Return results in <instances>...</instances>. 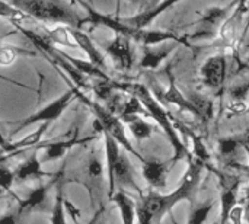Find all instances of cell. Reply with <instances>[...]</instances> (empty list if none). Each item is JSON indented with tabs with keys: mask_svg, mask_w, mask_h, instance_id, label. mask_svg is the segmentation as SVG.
Wrapping results in <instances>:
<instances>
[{
	"mask_svg": "<svg viewBox=\"0 0 249 224\" xmlns=\"http://www.w3.org/2000/svg\"><path fill=\"white\" fill-rule=\"evenodd\" d=\"M206 168L196 159L188 160V168L181 179V184L169 194H149L136 203L137 223L160 224L166 214L184 201H191L201 184V175Z\"/></svg>",
	"mask_w": 249,
	"mask_h": 224,
	"instance_id": "cell-1",
	"label": "cell"
},
{
	"mask_svg": "<svg viewBox=\"0 0 249 224\" xmlns=\"http://www.w3.org/2000/svg\"><path fill=\"white\" fill-rule=\"evenodd\" d=\"M115 89H121L124 92H128L130 95L136 96L140 103L143 105L144 111L158 122V125L162 128L163 134L166 136L168 141L172 146L174 156H172V163L175 165L179 160H190L193 159L191 152L185 146V143L181 138V134L178 133L174 121L171 120L169 112L158 102V99L152 95V92L142 83H117L114 82Z\"/></svg>",
	"mask_w": 249,
	"mask_h": 224,
	"instance_id": "cell-2",
	"label": "cell"
},
{
	"mask_svg": "<svg viewBox=\"0 0 249 224\" xmlns=\"http://www.w3.org/2000/svg\"><path fill=\"white\" fill-rule=\"evenodd\" d=\"M105 143V160H107V173H108V195H112L120 190H133L142 197V190L137 185L134 178V169L130 159L121 150L123 147L109 136L104 133Z\"/></svg>",
	"mask_w": 249,
	"mask_h": 224,
	"instance_id": "cell-3",
	"label": "cell"
},
{
	"mask_svg": "<svg viewBox=\"0 0 249 224\" xmlns=\"http://www.w3.org/2000/svg\"><path fill=\"white\" fill-rule=\"evenodd\" d=\"M10 4L26 17H32L39 22H51L74 28H82L83 23L73 10L54 0H12Z\"/></svg>",
	"mask_w": 249,
	"mask_h": 224,
	"instance_id": "cell-4",
	"label": "cell"
},
{
	"mask_svg": "<svg viewBox=\"0 0 249 224\" xmlns=\"http://www.w3.org/2000/svg\"><path fill=\"white\" fill-rule=\"evenodd\" d=\"M79 98L83 101L85 105L89 106V109L93 112L95 115V124H96V128L101 130V133L104 134H109L125 152L131 153L133 156H136L140 162L144 160V157L133 147V143L130 141V138L127 137V133H125V128H124V124L121 121L120 117H117L112 111H109L107 106H102L99 105L98 102L95 101H90L88 99L83 93L79 95Z\"/></svg>",
	"mask_w": 249,
	"mask_h": 224,
	"instance_id": "cell-5",
	"label": "cell"
},
{
	"mask_svg": "<svg viewBox=\"0 0 249 224\" xmlns=\"http://www.w3.org/2000/svg\"><path fill=\"white\" fill-rule=\"evenodd\" d=\"M80 93H82V92H80L76 86H71V87H70L69 90H66L61 96H58L57 99L51 101V102L47 103L45 106L39 108L36 112L31 114L29 117H26V118H23V120H20V121H16L15 124H18V127L13 130L12 134H18V133H20L23 128H26V127H29V125H34V124H42V122H50V124H51L53 121L58 120V118L64 114V111L70 106V103H71L76 98H79Z\"/></svg>",
	"mask_w": 249,
	"mask_h": 224,
	"instance_id": "cell-6",
	"label": "cell"
},
{
	"mask_svg": "<svg viewBox=\"0 0 249 224\" xmlns=\"http://www.w3.org/2000/svg\"><path fill=\"white\" fill-rule=\"evenodd\" d=\"M219 178L220 182V214H219V224L229 223V217L232 210L238 206V194L241 187V179L236 175L219 172L216 168L212 169Z\"/></svg>",
	"mask_w": 249,
	"mask_h": 224,
	"instance_id": "cell-7",
	"label": "cell"
},
{
	"mask_svg": "<svg viewBox=\"0 0 249 224\" xmlns=\"http://www.w3.org/2000/svg\"><path fill=\"white\" fill-rule=\"evenodd\" d=\"M105 52L111 57L114 66L120 71H128L134 63V54L131 39L124 35L115 34V36L105 45Z\"/></svg>",
	"mask_w": 249,
	"mask_h": 224,
	"instance_id": "cell-8",
	"label": "cell"
},
{
	"mask_svg": "<svg viewBox=\"0 0 249 224\" xmlns=\"http://www.w3.org/2000/svg\"><path fill=\"white\" fill-rule=\"evenodd\" d=\"M174 168L172 160L162 162V160H152L144 159L142 162V173L146 182L156 190H163L168 185V176L171 169Z\"/></svg>",
	"mask_w": 249,
	"mask_h": 224,
	"instance_id": "cell-9",
	"label": "cell"
},
{
	"mask_svg": "<svg viewBox=\"0 0 249 224\" xmlns=\"http://www.w3.org/2000/svg\"><path fill=\"white\" fill-rule=\"evenodd\" d=\"M226 57L225 55H213L204 61L201 66L200 74L204 86L210 89L222 87L225 77H226Z\"/></svg>",
	"mask_w": 249,
	"mask_h": 224,
	"instance_id": "cell-10",
	"label": "cell"
},
{
	"mask_svg": "<svg viewBox=\"0 0 249 224\" xmlns=\"http://www.w3.org/2000/svg\"><path fill=\"white\" fill-rule=\"evenodd\" d=\"M228 10L220 6H213L206 13L198 22V29L191 35L193 39H210L216 34V28L226 19Z\"/></svg>",
	"mask_w": 249,
	"mask_h": 224,
	"instance_id": "cell-11",
	"label": "cell"
},
{
	"mask_svg": "<svg viewBox=\"0 0 249 224\" xmlns=\"http://www.w3.org/2000/svg\"><path fill=\"white\" fill-rule=\"evenodd\" d=\"M179 45L177 41H168L159 45H150V47H143V55L140 60V67L155 70L158 69L169 55L171 52Z\"/></svg>",
	"mask_w": 249,
	"mask_h": 224,
	"instance_id": "cell-12",
	"label": "cell"
},
{
	"mask_svg": "<svg viewBox=\"0 0 249 224\" xmlns=\"http://www.w3.org/2000/svg\"><path fill=\"white\" fill-rule=\"evenodd\" d=\"M67 28H69V32H70L73 41L88 55L89 61L104 70L105 69V57L99 51V48L95 45V42L89 38V35L86 32H83L82 28H74V26H67Z\"/></svg>",
	"mask_w": 249,
	"mask_h": 224,
	"instance_id": "cell-13",
	"label": "cell"
},
{
	"mask_svg": "<svg viewBox=\"0 0 249 224\" xmlns=\"http://www.w3.org/2000/svg\"><path fill=\"white\" fill-rule=\"evenodd\" d=\"M182 0H163L160 4H158L156 7L153 9H146L134 16H130V17H124L123 20L134 28H140V29H146L147 26H150L153 23V20L156 17H159L162 13H165L166 10L172 9L177 3H179Z\"/></svg>",
	"mask_w": 249,
	"mask_h": 224,
	"instance_id": "cell-14",
	"label": "cell"
},
{
	"mask_svg": "<svg viewBox=\"0 0 249 224\" xmlns=\"http://www.w3.org/2000/svg\"><path fill=\"white\" fill-rule=\"evenodd\" d=\"M93 137H88V138H77V136H73L67 140H60V141H54V143H48L47 144V149L44 152V156H42V163H48V162H54V160H58L61 159L66 152H69L71 147L77 146V144H82V143H86L89 140H92Z\"/></svg>",
	"mask_w": 249,
	"mask_h": 224,
	"instance_id": "cell-15",
	"label": "cell"
},
{
	"mask_svg": "<svg viewBox=\"0 0 249 224\" xmlns=\"http://www.w3.org/2000/svg\"><path fill=\"white\" fill-rule=\"evenodd\" d=\"M111 200L114 201V204L118 208V213H120V217H121L123 224H136V222H137L136 201L124 190L117 191L112 195Z\"/></svg>",
	"mask_w": 249,
	"mask_h": 224,
	"instance_id": "cell-16",
	"label": "cell"
},
{
	"mask_svg": "<svg viewBox=\"0 0 249 224\" xmlns=\"http://www.w3.org/2000/svg\"><path fill=\"white\" fill-rule=\"evenodd\" d=\"M42 162L38 157V152H35L32 156H29L23 163H20L15 171V179L16 181H29L36 179L44 175H48L42 171Z\"/></svg>",
	"mask_w": 249,
	"mask_h": 224,
	"instance_id": "cell-17",
	"label": "cell"
},
{
	"mask_svg": "<svg viewBox=\"0 0 249 224\" xmlns=\"http://www.w3.org/2000/svg\"><path fill=\"white\" fill-rule=\"evenodd\" d=\"M162 99L166 101L168 103H172V105L178 106V108H179L181 111H184V112H188V114H191V115H194V117H198V112H197V109L194 108V105L190 102V99L187 98V95H184V93L177 87V85H175L174 80H171L168 89L163 92Z\"/></svg>",
	"mask_w": 249,
	"mask_h": 224,
	"instance_id": "cell-18",
	"label": "cell"
},
{
	"mask_svg": "<svg viewBox=\"0 0 249 224\" xmlns=\"http://www.w3.org/2000/svg\"><path fill=\"white\" fill-rule=\"evenodd\" d=\"M48 128H50V122H42V124H39V127H38L35 131L29 133V134L25 136L23 138H20V140H18V141H15V143H9L7 147L4 149V152H7V153L12 155V153H18V152H20V150H23V149L38 146L39 141L42 140V137L45 136V133H47Z\"/></svg>",
	"mask_w": 249,
	"mask_h": 224,
	"instance_id": "cell-19",
	"label": "cell"
},
{
	"mask_svg": "<svg viewBox=\"0 0 249 224\" xmlns=\"http://www.w3.org/2000/svg\"><path fill=\"white\" fill-rule=\"evenodd\" d=\"M123 122H125L133 134V137L137 140V141H142V140H147L152 137L153 134V125L146 122L140 115H124V117H120Z\"/></svg>",
	"mask_w": 249,
	"mask_h": 224,
	"instance_id": "cell-20",
	"label": "cell"
},
{
	"mask_svg": "<svg viewBox=\"0 0 249 224\" xmlns=\"http://www.w3.org/2000/svg\"><path fill=\"white\" fill-rule=\"evenodd\" d=\"M51 185H39L36 188H34L28 197L20 201V208H19V214L23 211H29V210H38L41 208L45 203H47V197H48V191H50Z\"/></svg>",
	"mask_w": 249,
	"mask_h": 224,
	"instance_id": "cell-21",
	"label": "cell"
},
{
	"mask_svg": "<svg viewBox=\"0 0 249 224\" xmlns=\"http://www.w3.org/2000/svg\"><path fill=\"white\" fill-rule=\"evenodd\" d=\"M187 98L190 99V102L194 105V108L197 109L198 112V118L203 120V121H207L213 117V102L201 95V93H196V92H191L187 95Z\"/></svg>",
	"mask_w": 249,
	"mask_h": 224,
	"instance_id": "cell-22",
	"label": "cell"
},
{
	"mask_svg": "<svg viewBox=\"0 0 249 224\" xmlns=\"http://www.w3.org/2000/svg\"><path fill=\"white\" fill-rule=\"evenodd\" d=\"M45 38L48 41H51L53 44H60V45H64V47H71V48H76V42L73 41L70 32H69V28L66 25H58L53 29H45Z\"/></svg>",
	"mask_w": 249,
	"mask_h": 224,
	"instance_id": "cell-23",
	"label": "cell"
},
{
	"mask_svg": "<svg viewBox=\"0 0 249 224\" xmlns=\"http://www.w3.org/2000/svg\"><path fill=\"white\" fill-rule=\"evenodd\" d=\"M239 149H241V143H239V137L238 136L222 137L217 141V150H219L220 156L225 157V159L232 157L235 153H238Z\"/></svg>",
	"mask_w": 249,
	"mask_h": 224,
	"instance_id": "cell-24",
	"label": "cell"
},
{
	"mask_svg": "<svg viewBox=\"0 0 249 224\" xmlns=\"http://www.w3.org/2000/svg\"><path fill=\"white\" fill-rule=\"evenodd\" d=\"M212 210H213V203L212 201H206V203L197 206L196 208H193L190 211L187 224H206Z\"/></svg>",
	"mask_w": 249,
	"mask_h": 224,
	"instance_id": "cell-25",
	"label": "cell"
},
{
	"mask_svg": "<svg viewBox=\"0 0 249 224\" xmlns=\"http://www.w3.org/2000/svg\"><path fill=\"white\" fill-rule=\"evenodd\" d=\"M20 54H26V55H32V51L28 50H22L13 45H0V66H9L15 61V58Z\"/></svg>",
	"mask_w": 249,
	"mask_h": 224,
	"instance_id": "cell-26",
	"label": "cell"
},
{
	"mask_svg": "<svg viewBox=\"0 0 249 224\" xmlns=\"http://www.w3.org/2000/svg\"><path fill=\"white\" fill-rule=\"evenodd\" d=\"M51 224H67L66 222V208H64V198H63V192L61 188H58L55 200H54V206H53V211H51Z\"/></svg>",
	"mask_w": 249,
	"mask_h": 224,
	"instance_id": "cell-27",
	"label": "cell"
},
{
	"mask_svg": "<svg viewBox=\"0 0 249 224\" xmlns=\"http://www.w3.org/2000/svg\"><path fill=\"white\" fill-rule=\"evenodd\" d=\"M86 175L89 179L92 181H99L104 175V166H102V162L92 156L89 160H88V165H86Z\"/></svg>",
	"mask_w": 249,
	"mask_h": 224,
	"instance_id": "cell-28",
	"label": "cell"
},
{
	"mask_svg": "<svg viewBox=\"0 0 249 224\" xmlns=\"http://www.w3.org/2000/svg\"><path fill=\"white\" fill-rule=\"evenodd\" d=\"M15 182V171H10L6 165L0 163V190L9 191Z\"/></svg>",
	"mask_w": 249,
	"mask_h": 224,
	"instance_id": "cell-29",
	"label": "cell"
},
{
	"mask_svg": "<svg viewBox=\"0 0 249 224\" xmlns=\"http://www.w3.org/2000/svg\"><path fill=\"white\" fill-rule=\"evenodd\" d=\"M229 95L233 101L236 102H242L247 99V96L249 95V80H245L242 83H238L235 86H232L229 89Z\"/></svg>",
	"mask_w": 249,
	"mask_h": 224,
	"instance_id": "cell-30",
	"label": "cell"
},
{
	"mask_svg": "<svg viewBox=\"0 0 249 224\" xmlns=\"http://www.w3.org/2000/svg\"><path fill=\"white\" fill-rule=\"evenodd\" d=\"M26 17L22 12H19L18 9H15L10 3H6L3 0H0V17H7L10 20H15V17Z\"/></svg>",
	"mask_w": 249,
	"mask_h": 224,
	"instance_id": "cell-31",
	"label": "cell"
},
{
	"mask_svg": "<svg viewBox=\"0 0 249 224\" xmlns=\"http://www.w3.org/2000/svg\"><path fill=\"white\" fill-rule=\"evenodd\" d=\"M244 207H235L231 213L229 223L231 224H242L244 222Z\"/></svg>",
	"mask_w": 249,
	"mask_h": 224,
	"instance_id": "cell-32",
	"label": "cell"
},
{
	"mask_svg": "<svg viewBox=\"0 0 249 224\" xmlns=\"http://www.w3.org/2000/svg\"><path fill=\"white\" fill-rule=\"evenodd\" d=\"M228 166H229L231 169H233V171H238V172H241V173H244V175L249 176L248 165H242V163H238V162H229V163H228Z\"/></svg>",
	"mask_w": 249,
	"mask_h": 224,
	"instance_id": "cell-33",
	"label": "cell"
},
{
	"mask_svg": "<svg viewBox=\"0 0 249 224\" xmlns=\"http://www.w3.org/2000/svg\"><path fill=\"white\" fill-rule=\"evenodd\" d=\"M249 12V0H239L238 7H236V16H244Z\"/></svg>",
	"mask_w": 249,
	"mask_h": 224,
	"instance_id": "cell-34",
	"label": "cell"
},
{
	"mask_svg": "<svg viewBox=\"0 0 249 224\" xmlns=\"http://www.w3.org/2000/svg\"><path fill=\"white\" fill-rule=\"evenodd\" d=\"M238 137H239L241 149L245 150V153H247L249 159V134H238Z\"/></svg>",
	"mask_w": 249,
	"mask_h": 224,
	"instance_id": "cell-35",
	"label": "cell"
},
{
	"mask_svg": "<svg viewBox=\"0 0 249 224\" xmlns=\"http://www.w3.org/2000/svg\"><path fill=\"white\" fill-rule=\"evenodd\" d=\"M0 224H16V219H15V216H12V214H4V216L0 219Z\"/></svg>",
	"mask_w": 249,
	"mask_h": 224,
	"instance_id": "cell-36",
	"label": "cell"
},
{
	"mask_svg": "<svg viewBox=\"0 0 249 224\" xmlns=\"http://www.w3.org/2000/svg\"><path fill=\"white\" fill-rule=\"evenodd\" d=\"M89 224H107L105 223V220H104V217H102V211H99V213L95 216V219H93Z\"/></svg>",
	"mask_w": 249,
	"mask_h": 224,
	"instance_id": "cell-37",
	"label": "cell"
},
{
	"mask_svg": "<svg viewBox=\"0 0 249 224\" xmlns=\"http://www.w3.org/2000/svg\"><path fill=\"white\" fill-rule=\"evenodd\" d=\"M7 144H9V141L6 140V137H4V134H3V131H1V128H0V149H6L7 147Z\"/></svg>",
	"mask_w": 249,
	"mask_h": 224,
	"instance_id": "cell-38",
	"label": "cell"
},
{
	"mask_svg": "<svg viewBox=\"0 0 249 224\" xmlns=\"http://www.w3.org/2000/svg\"><path fill=\"white\" fill-rule=\"evenodd\" d=\"M163 0H150V3H149V6H147V9H153V7H156L158 4H160Z\"/></svg>",
	"mask_w": 249,
	"mask_h": 224,
	"instance_id": "cell-39",
	"label": "cell"
},
{
	"mask_svg": "<svg viewBox=\"0 0 249 224\" xmlns=\"http://www.w3.org/2000/svg\"><path fill=\"white\" fill-rule=\"evenodd\" d=\"M127 1H130V3H133V4H137L140 0H127Z\"/></svg>",
	"mask_w": 249,
	"mask_h": 224,
	"instance_id": "cell-40",
	"label": "cell"
},
{
	"mask_svg": "<svg viewBox=\"0 0 249 224\" xmlns=\"http://www.w3.org/2000/svg\"><path fill=\"white\" fill-rule=\"evenodd\" d=\"M117 7L120 9V0H117Z\"/></svg>",
	"mask_w": 249,
	"mask_h": 224,
	"instance_id": "cell-41",
	"label": "cell"
},
{
	"mask_svg": "<svg viewBox=\"0 0 249 224\" xmlns=\"http://www.w3.org/2000/svg\"><path fill=\"white\" fill-rule=\"evenodd\" d=\"M92 1H93V0H89V4H92Z\"/></svg>",
	"mask_w": 249,
	"mask_h": 224,
	"instance_id": "cell-42",
	"label": "cell"
},
{
	"mask_svg": "<svg viewBox=\"0 0 249 224\" xmlns=\"http://www.w3.org/2000/svg\"><path fill=\"white\" fill-rule=\"evenodd\" d=\"M1 39H3V36H0V44H1Z\"/></svg>",
	"mask_w": 249,
	"mask_h": 224,
	"instance_id": "cell-43",
	"label": "cell"
},
{
	"mask_svg": "<svg viewBox=\"0 0 249 224\" xmlns=\"http://www.w3.org/2000/svg\"><path fill=\"white\" fill-rule=\"evenodd\" d=\"M212 224H219V223H217V222H214V223H212Z\"/></svg>",
	"mask_w": 249,
	"mask_h": 224,
	"instance_id": "cell-44",
	"label": "cell"
},
{
	"mask_svg": "<svg viewBox=\"0 0 249 224\" xmlns=\"http://www.w3.org/2000/svg\"><path fill=\"white\" fill-rule=\"evenodd\" d=\"M247 112H249V108H248V109H247Z\"/></svg>",
	"mask_w": 249,
	"mask_h": 224,
	"instance_id": "cell-45",
	"label": "cell"
},
{
	"mask_svg": "<svg viewBox=\"0 0 249 224\" xmlns=\"http://www.w3.org/2000/svg\"><path fill=\"white\" fill-rule=\"evenodd\" d=\"M160 224H162V223H160Z\"/></svg>",
	"mask_w": 249,
	"mask_h": 224,
	"instance_id": "cell-46",
	"label": "cell"
}]
</instances>
